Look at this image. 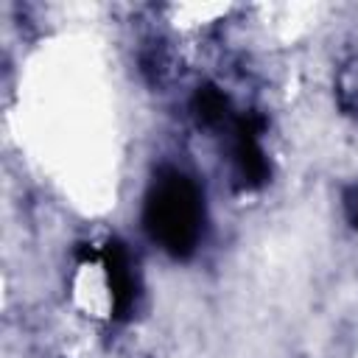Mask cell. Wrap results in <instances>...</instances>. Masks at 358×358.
<instances>
[{"label": "cell", "mask_w": 358, "mask_h": 358, "mask_svg": "<svg viewBox=\"0 0 358 358\" xmlns=\"http://www.w3.org/2000/svg\"><path fill=\"white\" fill-rule=\"evenodd\" d=\"M143 221L148 235L168 255L173 257L193 255L204 224V204L199 187L173 168L159 171L148 187Z\"/></svg>", "instance_id": "1"}, {"label": "cell", "mask_w": 358, "mask_h": 358, "mask_svg": "<svg viewBox=\"0 0 358 358\" xmlns=\"http://www.w3.org/2000/svg\"><path fill=\"white\" fill-rule=\"evenodd\" d=\"M260 131L263 120L257 115H243L232 129V162L243 187H260L271 173L268 159L260 148Z\"/></svg>", "instance_id": "2"}, {"label": "cell", "mask_w": 358, "mask_h": 358, "mask_svg": "<svg viewBox=\"0 0 358 358\" xmlns=\"http://www.w3.org/2000/svg\"><path fill=\"white\" fill-rule=\"evenodd\" d=\"M103 266H106V282H109V296H112V313L115 319H126L137 302V277L131 268V257L120 241L106 243Z\"/></svg>", "instance_id": "3"}, {"label": "cell", "mask_w": 358, "mask_h": 358, "mask_svg": "<svg viewBox=\"0 0 358 358\" xmlns=\"http://www.w3.org/2000/svg\"><path fill=\"white\" fill-rule=\"evenodd\" d=\"M190 109H193L199 126H207V129L221 126V123L229 117V101H227V95H224L218 87H213V84H204V87L196 90V95H193V101H190Z\"/></svg>", "instance_id": "4"}, {"label": "cell", "mask_w": 358, "mask_h": 358, "mask_svg": "<svg viewBox=\"0 0 358 358\" xmlns=\"http://www.w3.org/2000/svg\"><path fill=\"white\" fill-rule=\"evenodd\" d=\"M344 213H347V221L358 229V185L347 187V193H344Z\"/></svg>", "instance_id": "5"}]
</instances>
